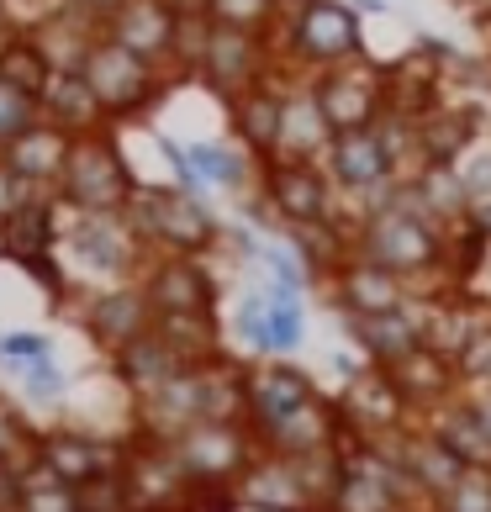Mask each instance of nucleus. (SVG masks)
Listing matches in <instances>:
<instances>
[{
	"mask_svg": "<svg viewBox=\"0 0 491 512\" xmlns=\"http://www.w3.org/2000/svg\"><path fill=\"white\" fill-rule=\"evenodd\" d=\"M354 254L396 270L423 296L428 280H439L449 270V227L428 212L418 180H396V191L381 212L354 222Z\"/></svg>",
	"mask_w": 491,
	"mask_h": 512,
	"instance_id": "1",
	"label": "nucleus"
},
{
	"mask_svg": "<svg viewBox=\"0 0 491 512\" xmlns=\"http://www.w3.org/2000/svg\"><path fill=\"white\" fill-rule=\"evenodd\" d=\"M275 64L280 69H333L349 64L365 53V27H360V6H344V0H296V11H286L275 22Z\"/></svg>",
	"mask_w": 491,
	"mask_h": 512,
	"instance_id": "2",
	"label": "nucleus"
},
{
	"mask_svg": "<svg viewBox=\"0 0 491 512\" xmlns=\"http://www.w3.org/2000/svg\"><path fill=\"white\" fill-rule=\"evenodd\" d=\"M180 465L191 470L196 491H212V486H238V476L254 465L259 439L249 423H217V417H201L175 439Z\"/></svg>",
	"mask_w": 491,
	"mask_h": 512,
	"instance_id": "3",
	"label": "nucleus"
},
{
	"mask_svg": "<svg viewBox=\"0 0 491 512\" xmlns=\"http://www.w3.org/2000/svg\"><path fill=\"white\" fill-rule=\"evenodd\" d=\"M127 212H132V233L159 243L164 254H201L217 238V222L201 206V196H185L180 185L175 191H132Z\"/></svg>",
	"mask_w": 491,
	"mask_h": 512,
	"instance_id": "4",
	"label": "nucleus"
},
{
	"mask_svg": "<svg viewBox=\"0 0 491 512\" xmlns=\"http://www.w3.org/2000/svg\"><path fill=\"white\" fill-rule=\"evenodd\" d=\"M312 90H317V101H323L328 122H333L338 132L370 127V122L391 106V69L375 64L370 53H360V59H349V64L317 69V74H312Z\"/></svg>",
	"mask_w": 491,
	"mask_h": 512,
	"instance_id": "5",
	"label": "nucleus"
},
{
	"mask_svg": "<svg viewBox=\"0 0 491 512\" xmlns=\"http://www.w3.org/2000/svg\"><path fill=\"white\" fill-rule=\"evenodd\" d=\"M338 185L328 164L312 159H264V206L275 212L280 227L312 222V217H338Z\"/></svg>",
	"mask_w": 491,
	"mask_h": 512,
	"instance_id": "6",
	"label": "nucleus"
},
{
	"mask_svg": "<svg viewBox=\"0 0 491 512\" xmlns=\"http://www.w3.org/2000/svg\"><path fill=\"white\" fill-rule=\"evenodd\" d=\"M122 476H127L132 512H185L196 502L191 470L180 465L175 444H164V439H143L122 460Z\"/></svg>",
	"mask_w": 491,
	"mask_h": 512,
	"instance_id": "7",
	"label": "nucleus"
},
{
	"mask_svg": "<svg viewBox=\"0 0 491 512\" xmlns=\"http://www.w3.org/2000/svg\"><path fill=\"white\" fill-rule=\"evenodd\" d=\"M280 85H286V101H280V138H275V159H312V164H323L328 159V148L338 138V127L328 122V111L323 101H317V90H312V74H301V69H280Z\"/></svg>",
	"mask_w": 491,
	"mask_h": 512,
	"instance_id": "8",
	"label": "nucleus"
},
{
	"mask_svg": "<svg viewBox=\"0 0 491 512\" xmlns=\"http://www.w3.org/2000/svg\"><path fill=\"white\" fill-rule=\"evenodd\" d=\"M64 191L85 206V212H117L132 201V180L122 154L111 138H74L64 159Z\"/></svg>",
	"mask_w": 491,
	"mask_h": 512,
	"instance_id": "9",
	"label": "nucleus"
},
{
	"mask_svg": "<svg viewBox=\"0 0 491 512\" xmlns=\"http://www.w3.org/2000/svg\"><path fill=\"white\" fill-rule=\"evenodd\" d=\"M338 412H344L349 433H360V439H386V433H402L412 428V412L407 396L396 391L391 370L386 365H370V370H354L344 381V396H338Z\"/></svg>",
	"mask_w": 491,
	"mask_h": 512,
	"instance_id": "10",
	"label": "nucleus"
},
{
	"mask_svg": "<svg viewBox=\"0 0 491 512\" xmlns=\"http://www.w3.org/2000/svg\"><path fill=\"white\" fill-rule=\"evenodd\" d=\"M159 64H148L138 59L132 48L122 43H111V37H101L96 48H90V59H85V85L96 90V101L101 111H138L154 101V90H159Z\"/></svg>",
	"mask_w": 491,
	"mask_h": 512,
	"instance_id": "11",
	"label": "nucleus"
},
{
	"mask_svg": "<svg viewBox=\"0 0 491 512\" xmlns=\"http://www.w3.org/2000/svg\"><path fill=\"white\" fill-rule=\"evenodd\" d=\"M275 69V53H270V37L264 32H243V27H212V43H206V59H201V80L217 90V96H243L249 85H259L264 74Z\"/></svg>",
	"mask_w": 491,
	"mask_h": 512,
	"instance_id": "12",
	"label": "nucleus"
},
{
	"mask_svg": "<svg viewBox=\"0 0 491 512\" xmlns=\"http://www.w3.org/2000/svg\"><path fill=\"white\" fill-rule=\"evenodd\" d=\"M233 497H238V507H249V512H317L296 460L291 454H270V449L254 454V465L238 476Z\"/></svg>",
	"mask_w": 491,
	"mask_h": 512,
	"instance_id": "13",
	"label": "nucleus"
},
{
	"mask_svg": "<svg viewBox=\"0 0 491 512\" xmlns=\"http://www.w3.org/2000/svg\"><path fill=\"white\" fill-rule=\"evenodd\" d=\"M328 291H333V301H338L344 317L396 312V307H407V301H418V291H412L396 270H386V264H375V259H360V254L328 280Z\"/></svg>",
	"mask_w": 491,
	"mask_h": 512,
	"instance_id": "14",
	"label": "nucleus"
},
{
	"mask_svg": "<svg viewBox=\"0 0 491 512\" xmlns=\"http://www.w3.org/2000/svg\"><path fill=\"white\" fill-rule=\"evenodd\" d=\"M175 27H180V16H175L169 0H127V6H117L106 16V37H111V43L132 48L148 64H169V59H175Z\"/></svg>",
	"mask_w": 491,
	"mask_h": 512,
	"instance_id": "15",
	"label": "nucleus"
},
{
	"mask_svg": "<svg viewBox=\"0 0 491 512\" xmlns=\"http://www.w3.org/2000/svg\"><path fill=\"white\" fill-rule=\"evenodd\" d=\"M259 449L270 454H312V449H333L344 439V412L338 402H323V396H312L307 407H296L286 417H275V423L254 428Z\"/></svg>",
	"mask_w": 491,
	"mask_h": 512,
	"instance_id": "16",
	"label": "nucleus"
},
{
	"mask_svg": "<svg viewBox=\"0 0 491 512\" xmlns=\"http://www.w3.org/2000/svg\"><path fill=\"white\" fill-rule=\"evenodd\" d=\"M344 328L370 365H396L402 354H412L423 344V301H407V307H396V312L344 317Z\"/></svg>",
	"mask_w": 491,
	"mask_h": 512,
	"instance_id": "17",
	"label": "nucleus"
},
{
	"mask_svg": "<svg viewBox=\"0 0 491 512\" xmlns=\"http://www.w3.org/2000/svg\"><path fill=\"white\" fill-rule=\"evenodd\" d=\"M391 370V381H396V391L407 396V407L412 412H433V407H444L449 396H460V370H455V359L449 354H439V349H428V344H418L412 354H402L396 365H386Z\"/></svg>",
	"mask_w": 491,
	"mask_h": 512,
	"instance_id": "18",
	"label": "nucleus"
},
{
	"mask_svg": "<svg viewBox=\"0 0 491 512\" xmlns=\"http://www.w3.org/2000/svg\"><path fill=\"white\" fill-rule=\"evenodd\" d=\"M143 291L154 301V312H212V301H217V286L201 270L196 254H164Z\"/></svg>",
	"mask_w": 491,
	"mask_h": 512,
	"instance_id": "19",
	"label": "nucleus"
},
{
	"mask_svg": "<svg viewBox=\"0 0 491 512\" xmlns=\"http://www.w3.org/2000/svg\"><path fill=\"white\" fill-rule=\"evenodd\" d=\"M312 396H317V386H312L307 370L286 365V359H270V365L249 370V428H264V423H275V417L307 407Z\"/></svg>",
	"mask_w": 491,
	"mask_h": 512,
	"instance_id": "20",
	"label": "nucleus"
},
{
	"mask_svg": "<svg viewBox=\"0 0 491 512\" xmlns=\"http://www.w3.org/2000/svg\"><path fill=\"white\" fill-rule=\"evenodd\" d=\"M280 101H286V85L270 69L259 85H249L243 96H233V132L243 138L254 159H275V138H280Z\"/></svg>",
	"mask_w": 491,
	"mask_h": 512,
	"instance_id": "21",
	"label": "nucleus"
},
{
	"mask_svg": "<svg viewBox=\"0 0 491 512\" xmlns=\"http://www.w3.org/2000/svg\"><path fill=\"white\" fill-rule=\"evenodd\" d=\"M396 444H402L407 476L418 481V491H423L428 502H439L444 491H449V486H460V476L470 470V465H465L460 454L449 449L433 428H402V439H396Z\"/></svg>",
	"mask_w": 491,
	"mask_h": 512,
	"instance_id": "22",
	"label": "nucleus"
},
{
	"mask_svg": "<svg viewBox=\"0 0 491 512\" xmlns=\"http://www.w3.org/2000/svg\"><path fill=\"white\" fill-rule=\"evenodd\" d=\"M286 243L307 259L312 280H333L344 264L354 259V222L344 217H312V222H291Z\"/></svg>",
	"mask_w": 491,
	"mask_h": 512,
	"instance_id": "23",
	"label": "nucleus"
},
{
	"mask_svg": "<svg viewBox=\"0 0 491 512\" xmlns=\"http://www.w3.org/2000/svg\"><path fill=\"white\" fill-rule=\"evenodd\" d=\"M418 301H423V344L449 359H460L470 338L491 322V307H476V301L460 296H418Z\"/></svg>",
	"mask_w": 491,
	"mask_h": 512,
	"instance_id": "24",
	"label": "nucleus"
},
{
	"mask_svg": "<svg viewBox=\"0 0 491 512\" xmlns=\"http://www.w3.org/2000/svg\"><path fill=\"white\" fill-rule=\"evenodd\" d=\"M43 470L53 481H64V486H85L96 476L122 470V454L96 444V439H85V433H59V439L43 444Z\"/></svg>",
	"mask_w": 491,
	"mask_h": 512,
	"instance_id": "25",
	"label": "nucleus"
},
{
	"mask_svg": "<svg viewBox=\"0 0 491 512\" xmlns=\"http://www.w3.org/2000/svg\"><path fill=\"white\" fill-rule=\"evenodd\" d=\"M418 138H423L428 164H460L465 148L481 138V117H476V106L439 101V106H428L418 117Z\"/></svg>",
	"mask_w": 491,
	"mask_h": 512,
	"instance_id": "26",
	"label": "nucleus"
},
{
	"mask_svg": "<svg viewBox=\"0 0 491 512\" xmlns=\"http://www.w3.org/2000/svg\"><path fill=\"white\" fill-rule=\"evenodd\" d=\"M154 301H148V291H106L96 307H90V328H96L101 344L111 349H127L132 338H143L148 328H154Z\"/></svg>",
	"mask_w": 491,
	"mask_h": 512,
	"instance_id": "27",
	"label": "nucleus"
},
{
	"mask_svg": "<svg viewBox=\"0 0 491 512\" xmlns=\"http://www.w3.org/2000/svg\"><path fill=\"white\" fill-rule=\"evenodd\" d=\"M428 423L423 428H433L439 439L460 454L465 465H481V470H491V433H486V423L476 417V407L465 402V396H449L444 407H433V412H423Z\"/></svg>",
	"mask_w": 491,
	"mask_h": 512,
	"instance_id": "28",
	"label": "nucleus"
},
{
	"mask_svg": "<svg viewBox=\"0 0 491 512\" xmlns=\"http://www.w3.org/2000/svg\"><path fill=\"white\" fill-rule=\"evenodd\" d=\"M117 370H122V381L138 391V396H148V391H159L169 375H180L185 365H180V354L164 344V338L148 328L143 338H132L127 349H117Z\"/></svg>",
	"mask_w": 491,
	"mask_h": 512,
	"instance_id": "29",
	"label": "nucleus"
},
{
	"mask_svg": "<svg viewBox=\"0 0 491 512\" xmlns=\"http://www.w3.org/2000/svg\"><path fill=\"white\" fill-rule=\"evenodd\" d=\"M154 333L180 354V365H206V359H217V317L212 312H159Z\"/></svg>",
	"mask_w": 491,
	"mask_h": 512,
	"instance_id": "30",
	"label": "nucleus"
},
{
	"mask_svg": "<svg viewBox=\"0 0 491 512\" xmlns=\"http://www.w3.org/2000/svg\"><path fill=\"white\" fill-rule=\"evenodd\" d=\"M402 491L386 486L381 476H365V470H344L333 486V497L323 502V512H402Z\"/></svg>",
	"mask_w": 491,
	"mask_h": 512,
	"instance_id": "31",
	"label": "nucleus"
},
{
	"mask_svg": "<svg viewBox=\"0 0 491 512\" xmlns=\"http://www.w3.org/2000/svg\"><path fill=\"white\" fill-rule=\"evenodd\" d=\"M191 164L206 185H217V191H249L254 164L243 159L233 143H191Z\"/></svg>",
	"mask_w": 491,
	"mask_h": 512,
	"instance_id": "32",
	"label": "nucleus"
},
{
	"mask_svg": "<svg viewBox=\"0 0 491 512\" xmlns=\"http://www.w3.org/2000/svg\"><path fill=\"white\" fill-rule=\"evenodd\" d=\"M418 191H423V201H428V212L439 217L444 227L460 222V217L470 212V191H465V180H460L455 164H428L423 175H418Z\"/></svg>",
	"mask_w": 491,
	"mask_h": 512,
	"instance_id": "33",
	"label": "nucleus"
},
{
	"mask_svg": "<svg viewBox=\"0 0 491 512\" xmlns=\"http://www.w3.org/2000/svg\"><path fill=\"white\" fill-rule=\"evenodd\" d=\"M64 159H69V143L64 132H48V127H27L22 138H16V164H22V175H64Z\"/></svg>",
	"mask_w": 491,
	"mask_h": 512,
	"instance_id": "34",
	"label": "nucleus"
},
{
	"mask_svg": "<svg viewBox=\"0 0 491 512\" xmlns=\"http://www.w3.org/2000/svg\"><path fill=\"white\" fill-rule=\"evenodd\" d=\"M286 0H212V22L222 27H243V32H264L270 37Z\"/></svg>",
	"mask_w": 491,
	"mask_h": 512,
	"instance_id": "35",
	"label": "nucleus"
},
{
	"mask_svg": "<svg viewBox=\"0 0 491 512\" xmlns=\"http://www.w3.org/2000/svg\"><path fill=\"white\" fill-rule=\"evenodd\" d=\"M48 238H53V222L43 206H22L11 217V254L27 259V264H43L48 259Z\"/></svg>",
	"mask_w": 491,
	"mask_h": 512,
	"instance_id": "36",
	"label": "nucleus"
},
{
	"mask_svg": "<svg viewBox=\"0 0 491 512\" xmlns=\"http://www.w3.org/2000/svg\"><path fill=\"white\" fill-rule=\"evenodd\" d=\"M433 512H491V470L470 465L460 486H449L439 502H433Z\"/></svg>",
	"mask_w": 491,
	"mask_h": 512,
	"instance_id": "37",
	"label": "nucleus"
},
{
	"mask_svg": "<svg viewBox=\"0 0 491 512\" xmlns=\"http://www.w3.org/2000/svg\"><path fill=\"white\" fill-rule=\"evenodd\" d=\"M259 259H264V270H270V280H280V286H291V291H307L312 286L307 259H301L291 243H264Z\"/></svg>",
	"mask_w": 491,
	"mask_h": 512,
	"instance_id": "38",
	"label": "nucleus"
},
{
	"mask_svg": "<svg viewBox=\"0 0 491 512\" xmlns=\"http://www.w3.org/2000/svg\"><path fill=\"white\" fill-rule=\"evenodd\" d=\"M0 80L16 85V90H27V96H43L48 69H43V59H37L32 48H11L6 59H0Z\"/></svg>",
	"mask_w": 491,
	"mask_h": 512,
	"instance_id": "39",
	"label": "nucleus"
},
{
	"mask_svg": "<svg viewBox=\"0 0 491 512\" xmlns=\"http://www.w3.org/2000/svg\"><path fill=\"white\" fill-rule=\"evenodd\" d=\"M455 169H460L470 201H491V138H486V132L465 148V159H460Z\"/></svg>",
	"mask_w": 491,
	"mask_h": 512,
	"instance_id": "40",
	"label": "nucleus"
},
{
	"mask_svg": "<svg viewBox=\"0 0 491 512\" xmlns=\"http://www.w3.org/2000/svg\"><path fill=\"white\" fill-rule=\"evenodd\" d=\"M460 370V386H491V322L465 344V354L455 359Z\"/></svg>",
	"mask_w": 491,
	"mask_h": 512,
	"instance_id": "41",
	"label": "nucleus"
},
{
	"mask_svg": "<svg viewBox=\"0 0 491 512\" xmlns=\"http://www.w3.org/2000/svg\"><path fill=\"white\" fill-rule=\"evenodd\" d=\"M27 127H32V96L0 80V138H11V143H16Z\"/></svg>",
	"mask_w": 491,
	"mask_h": 512,
	"instance_id": "42",
	"label": "nucleus"
},
{
	"mask_svg": "<svg viewBox=\"0 0 491 512\" xmlns=\"http://www.w3.org/2000/svg\"><path fill=\"white\" fill-rule=\"evenodd\" d=\"M22 386H27L32 402H59V396H64V370L53 365V354L32 359V365H22Z\"/></svg>",
	"mask_w": 491,
	"mask_h": 512,
	"instance_id": "43",
	"label": "nucleus"
},
{
	"mask_svg": "<svg viewBox=\"0 0 491 512\" xmlns=\"http://www.w3.org/2000/svg\"><path fill=\"white\" fill-rule=\"evenodd\" d=\"M233 322H238V333H243V344H249V349L264 344V328H270V301H264V286L238 301V317Z\"/></svg>",
	"mask_w": 491,
	"mask_h": 512,
	"instance_id": "44",
	"label": "nucleus"
},
{
	"mask_svg": "<svg viewBox=\"0 0 491 512\" xmlns=\"http://www.w3.org/2000/svg\"><path fill=\"white\" fill-rule=\"evenodd\" d=\"M48 338L43 333H6L0 338V359H11V365H32V359H48Z\"/></svg>",
	"mask_w": 491,
	"mask_h": 512,
	"instance_id": "45",
	"label": "nucleus"
},
{
	"mask_svg": "<svg viewBox=\"0 0 491 512\" xmlns=\"http://www.w3.org/2000/svg\"><path fill=\"white\" fill-rule=\"evenodd\" d=\"M465 402L476 407V417H481L486 433H491V386H470V391H465Z\"/></svg>",
	"mask_w": 491,
	"mask_h": 512,
	"instance_id": "46",
	"label": "nucleus"
},
{
	"mask_svg": "<svg viewBox=\"0 0 491 512\" xmlns=\"http://www.w3.org/2000/svg\"><path fill=\"white\" fill-rule=\"evenodd\" d=\"M470 222H476V233L491 243V201H470V212H465Z\"/></svg>",
	"mask_w": 491,
	"mask_h": 512,
	"instance_id": "47",
	"label": "nucleus"
},
{
	"mask_svg": "<svg viewBox=\"0 0 491 512\" xmlns=\"http://www.w3.org/2000/svg\"><path fill=\"white\" fill-rule=\"evenodd\" d=\"M80 6H85L90 16H111L117 6H127V0H80Z\"/></svg>",
	"mask_w": 491,
	"mask_h": 512,
	"instance_id": "48",
	"label": "nucleus"
},
{
	"mask_svg": "<svg viewBox=\"0 0 491 512\" xmlns=\"http://www.w3.org/2000/svg\"><path fill=\"white\" fill-rule=\"evenodd\" d=\"M486 27H491V0H486Z\"/></svg>",
	"mask_w": 491,
	"mask_h": 512,
	"instance_id": "49",
	"label": "nucleus"
},
{
	"mask_svg": "<svg viewBox=\"0 0 491 512\" xmlns=\"http://www.w3.org/2000/svg\"><path fill=\"white\" fill-rule=\"evenodd\" d=\"M402 512H418V507H402Z\"/></svg>",
	"mask_w": 491,
	"mask_h": 512,
	"instance_id": "50",
	"label": "nucleus"
}]
</instances>
